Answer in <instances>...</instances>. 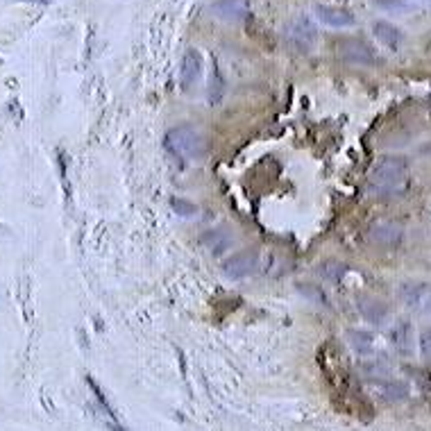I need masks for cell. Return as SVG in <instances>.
Returning <instances> with one entry per match:
<instances>
[{
	"label": "cell",
	"instance_id": "6da1fadb",
	"mask_svg": "<svg viewBox=\"0 0 431 431\" xmlns=\"http://www.w3.org/2000/svg\"><path fill=\"white\" fill-rule=\"evenodd\" d=\"M164 148L177 159L198 162L207 154V141L193 125H177L164 136Z\"/></svg>",
	"mask_w": 431,
	"mask_h": 431
},
{
	"label": "cell",
	"instance_id": "7a4b0ae2",
	"mask_svg": "<svg viewBox=\"0 0 431 431\" xmlns=\"http://www.w3.org/2000/svg\"><path fill=\"white\" fill-rule=\"evenodd\" d=\"M406 180H408V162L397 154L382 157L370 171V184L380 188V191H395V188L404 186Z\"/></svg>",
	"mask_w": 431,
	"mask_h": 431
},
{
	"label": "cell",
	"instance_id": "3957f363",
	"mask_svg": "<svg viewBox=\"0 0 431 431\" xmlns=\"http://www.w3.org/2000/svg\"><path fill=\"white\" fill-rule=\"evenodd\" d=\"M399 302L413 313L431 315V284L429 281H404L399 286Z\"/></svg>",
	"mask_w": 431,
	"mask_h": 431
},
{
	"label": "cell",
	"instance_id": "277c9868",
	"mask_svg": "<svg viewBox=\"0 0 431 431\" xmlns=\"http://www.w3.org/2000/svg\"><path fill=\"white\" fill-rule=\"evenodd\" d=\"M286 41L289 44L300 50V52H307L313 48L315 39H318V28L315 23L309 18V16H298L296 20H291L289 28H286Z\"/></svg>",
	"mask_w": 431,
	"mask_h": 431
},
{
	"label": "cell",
	"instance_id": "5b68a950",
	"mask_svg": "<svg viewBox=\"0 0 431 431\" xmlns=\"http://www.w3.org/2000/svg\"><path fill=\"white\" fill-rule=\"evenodd\" d=\"M259 268V252L257 250H241L229 257L223 264V275L227 279H243Z\"/></svg>",
	"mask_w": 431,
	"mask_h": 431
},
{
	"label": "cell",
	"instance_id": "8992f818",
	"mask_svg": "<svg viewBox=\"0 0 431 431\" xmlns=\"http://www.w3.org/2000/svg\"><path fill=\"white\" fill-rule=\"evenodd\" d=\"M368 238H370V243H375L377 248L393 250L402 243L404 227L399 223H393V220H380V223L370 225V229H368Z\"/></svg>",
	"mask_w": 431,
	"mask_h": 431
},
{
	"label": "cell",
	"instance_id": "52a82bcc",
	"mask_svg": "<svg viewBox=\"0 0 431 431\" xmlns=\"http://www.w3.org/2000/svg\"><path fill=\"white\" fill-rule=\"evenodd\" d=\"M341 55L356 66H372L375 64V52L372 48L361 39H345L341 41Z\"/></svg>",
	"mask_w": 431,
	"mask_h": 431
},
{
	"label": "cell",
	"instance_id": "ba28073f",
	"mask_svg": "<svg viewBox=\"0 0 431 431\" xmlns=\"http://www.w3.org/2000/svg\"><path fill=\"white\" fill-rule=\"evenodd\" d=\"M200 73H202V55H200V50L188 48L182 57V71H180L182 91H191V87L200 80Z\"/></svg>",
	"mask_w": 431,
	"mask_h": 431
},
{
	"label": "cell",
	"instance_id": "9c48e42d",
	"mask_svg": "<svg viewBox=\"0 0 431 431\" xmlns=\"http://www.w3.org/2000/svg\"><path fill=\"white\" fill-rule=\"evenodd\" d=\"M315 16L322 20L324 25L343 30V28H352L354 25V16L352 12L343 7H334V5H315Z\"/></svg>",
	"mask_w": 431,
	"mask_h": 431
},
{
	"label": "cell",
	"instance_id": "30bf717a",
	"mask_svg": "<svg viewBox=\"0 0 431 431\" xmlns=\"http://www.w3.org/2000/svg\"><path fill=\"white\" fill-rule=\"evenodd\" d=\"M212 12L225 20H243L250 14V3L248 0H218L212 5Z\"/></svg>",
	"mask_w": 431,
	"mask_h": 431
},
{
	"label": "cell",
	"instance_id": "8fae6325",
	"mask_svg": "<svg viewBox=\"0 0 431 431\" xmlns=\"http://www.w3.org/2000/svg\"><path fill=\"white\" fill-rule=\"evenodd\" d=\"M356 307H359L361 315L368 320V322H372V324H382L386 320V315H388V307L382 302V300H377L372 296H361V298H356Z\"/></svg>",
	"mask_w": 431,
	"mask_h": 431
},
{
	"label": "cell",
	"instance_id": "7c38bea8",
	"mask_svg": "<svg viewBox=\"0 0 431 431\" xmlns=\"http://www.w3.org/2000/svg\"><path fill=\"white\" fill-rule=\"evenodd\" d=\"M391 341H393V348L399 354H411L413 350V329H411V322L408 320H399L395 327L391 329Z\"/></svg>",
	"mask_w": 431,
	"mask_h": 431
},
{
	"label": "cell",
	"instance_id": "4fadbf2b",
	"mask_svg": "<svg viewBox=\"0 0 431 431\" xmlns=\"http://www.w3.org/2000/svg\"><path fill=\"white\" fill-rule=\"evenodd\" d=\"M234 238L229 236L225 229H212V232L202 234V245L212 252V255H223L229 248H232Z\"/></svg>",
	"mask_w": 431,
	"mask_h": 431
},
{
	"label": "cell",
	"instance_id": "5bb4252c",
	"mask_svg": "<svg viewBox=\"0 0 431 431\" xmlns=\"http://www.w3.org/2000/svg\"><path fill=\"white\" fill-rule=\"evenodd\" d=\"M375 30V37L382 41V44L386 48L391 50H397L399 46H402V32L393 25V23H386V20H377V23L372 25Z\"/></svg>",
	"mask_w": 431,
	"mask_h": 431
},
{
	"label": "cell",
	"instance_id": "9a60e30c",
	"mask_svg": "<svg viewBox=\"0 0 431 431\" xmlns=\"http://www.w3.org/2000/svg\"><path fill=\"white\" fill-rule=\"evenodd\" d=\"M348 343L356 354H370L375 350V336L365 329H352L348 332Z\"/></svg>",
	"mask_w": 431,
	"mask_h": 431
},
{
	"label": "cell",
	"instance_id": "2e32d148",
	"mask_svg": "<svg viewBox=\"0 0 431 431\" xmlns=\"http://www.w3.org/2000/svg\"><path fill=\"white\" fill-rule=\"evenodd\" d=\"M318 275L327 281L339 284L345 279V275H348V266L341 264V261H336V259H324L322 264H318Z\"/></svg>",
	"mask_w": 431,
	"mask_h": 431
},
{
	"label": "cell",
	"instance_id": "e0dca14e",
	"mask_svg": "<svg viewBox=\"0 0 431 431\" xmlns=\"http://www.w3.org/2000/svg\"><path fill=\"white\" fill-rule=\"evenodd\" d=\"M225 78H223V73H220L218 64L214 61V68H212V80H209V102L212 104H218L220 100H223L225 96Z\"/></svg>",
	"mask_w": 431,
	"mask_h": 431
},
{
	"label": "cell",
	"instance_id": "ac0fdd59",
	"mask_svg": "<svg viewBox=\"0 0 431 431\" xmlns=\"http://www.w3.org/2000/svg\"><path fill=\"white\" fill-rule=\"evenodd\" d=\"M298 291H300V296H304L313 304H320V307H332L327 293H324L320 286H315V284H300Z\"/></svg>",
	"mask_w": 431,
	"mask_h": 431
},
{
	"label": "cell",
	"instance_id": "d6986e66",
	"mask_svg": "<svg viewBox=\"0 0 431 431\" xmlns=\"http://www.w3.org/2000/svg\"><path fill=\"white\" fill-rule=\"evenodd\" d=\"M171 209L182 218H193L198 214V205H193L186 198H171Z\"/></svg>",
	"mask_w": 431,
	"mask_h": 431
},
{
	"label": "cell",
	"instance_id": "ffe728a7",
	"mask_svg": "<svg viewBox=\"0 0 431 431\" xmlns=\"http://www.w3.org/2000/svg\"><path fill=\"white\" fill-rule=\"evenodd\" d=\"M382 393H384V397L386 399H404V397H408V386L406 384H402V382H386L384 386H382Z\"/></svg>",
	"mask_w": 431,
	"mask_h": 431
},
{
	"label": "cell",
	"instance_id": "44dd1931",
	"mask_svg": "<svg viewBox=\"0 0 431 431\" xmlns=\"http://www.w3.org/2000/svg\"><path fill=\"white\" fill-rule=\"evenodd\" d=\"M87 384H89V388H91V391H93V395H96V399H98V404L104 408V413H107L111 420H114V423H116V420H119V415H116V411H114V408L109 406V402H107V397H104L102 393H100V386L96 384V382H93V377H87Z\"/></svg>",
	"mask_w": 431,
	"mask_h": 431
},
{
	"label": "cell",
	"instance_id": "7402d4cb",
	"mask_svg": "<svg viewBox=\"0 0 431 431\" xmlns=\"http://www.w3.org/2000/svg\"><path fill=\"white\" fill-rule=\"evenodd\" d=\"M375 5L384 12H406L408 5L404 0H375Z\"/></svg>",
	"mask_w": 431,
	"mask_h": 431
},
{
	"label": "cell",
	"instance_id": "603a6c76",
	"mask_svg": "<svg viewBox=\"0 0 431 431\" xmlns=\"http://www.w3.org/2000/svg\"><path fill=\"white\" fill-rule=\"evenodd\" d=\"M420 352H423L425 359H431V327L420 334Z\"/></svg>",
	"mask_w": 431,
	"mask_h": 431
}]
</instances>
